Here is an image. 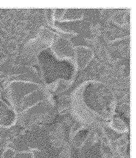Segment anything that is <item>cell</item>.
I'll return each mask as SVG.
<instances>
[{"label": "cell", "mask_w": 136, "mask_h": 158, "mask_svg": "<svg viewBox=\"0 0 136 158\" xmlns=\"http://www.w3.org/2000/svg\"><path fill=\"white\" fill-rule=\"evenodd\" d=\"M43 87L40 84L28 82L16 81L9 83L7 90L12 107L16 112L27 95Z\"/></svg>", "instance_id": "1"}, {"label": "cell", "mask_w": 136, "mask_h": 158, "mask_svg": "<svg viewBox=\"0 0 136 158\" xmlns=\"http://www.w3.org/2000/svg\"><path fill=\"white\" fill-rule=\"evenodd\" d=\"M14 158H34L31 149L16 152Z\"/></svg>", "instance_id": "2"}, {"label": "cell", "mask_w": 136, "mask_h": 158, "mask_svg": "<svg viewBox=\"0 0 136 158\" xmlns=\"http://www.w3.org/2000/svg\"><path fill=\"white\" fill-rule=\"evenodd\" d=\"M84 18V15H82L81 16L80 18H78L76 19H62L61 20H57V21L60 22H73V21H78V20H81L83 19Z\"/></svg>", "instance_id": "3"}, {"label": "cell", "mask_w": 136, "mask_h": 158, "mask_svg": "<svg viewBox=\"0 0 136 158\" xmlns=\"http://www.w3.org/2000/svg\"><path fill=\"white\" fill-rule=\"evenodd\" d=\"M130 36L129 35L126 36L124 37L118 38V39H116L115 40H113L109 41H108L107 43H109V44H111V43H114V42L117 41H120L121 40L127 39V38H130Z\"/></svg>", "instance_id": "4"}, {"label": "cell", "mask_w": 136, "mask_h": 158, "mask_svg": "<svg viewBox=\"0 0 136 158\" xmlns=\"http://www.w3.org/2000/svg\"><path fill=\"white\" fill-rule=\"evenodd\" d=\"M68 10V9H65V10H64V12H63V13H62V15H61V16H60V18H59V19H55V21L57 20H62V19H63V17H64V16H65V13H66V12H67V10Z\"/></svg>", "instance_id": "5"}]
</instances>
